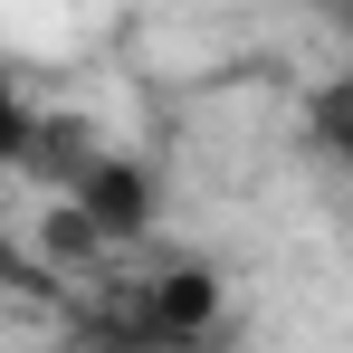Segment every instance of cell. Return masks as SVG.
<instances>
[{"instance_id":"cell-1","label":"cell","mask_w":353,"mask_h":353,"mask_svg":"<svg viewBox=\"0 0 353 353\" xmlns=\"http://www.w3.org/2000/svg\"><path fill=\"white\" fill-rule=\"evenodd\" d=\"M305 124H315V143H325V153L353 172V77H334V86L305 105Z\"/></svg>"},{"instance_id":"cell-4","label":"cell","mask_w":353,"mask_h":353,"mask_svg":"<svg viewBox=\"0 0 353 353\" xmlns=\"http://www.w3.org/2000/svg\"><path fill=\"white\" fill-rule=\"evenodd\" d=\"M325 10H334V29H344V48H353V0H325Z\"/></svg>"},{"instance_id":"cell-2","label":"cell","mask_w":353,"mask_h":353,"mask_svg":"<svg viewBox=\"0 0 353 353\" xmlns=\"http://www.w3.org/2000/svg\"><path fill=\"white\" fill-rule=\"evenodd\" d=\"M29 134H39V105H29V96H19V77L0 67V172H19Z\"/></svg>"},{"instance_id":"cell-3","label":"cell","mask_w":353,"mask_h":353,"mask_svg":"<svg viewBox=\"0 0 353 353\" xmlns=\"http://www.w3.org/2000/svg\"><path fill=\"white\" fill-rule=\"evenodd\" d=\"M48 277H58V268H48L39 248H19V239L0 230V287H10V296H39V287H48Z\"/></svg>"}]
</instances>
